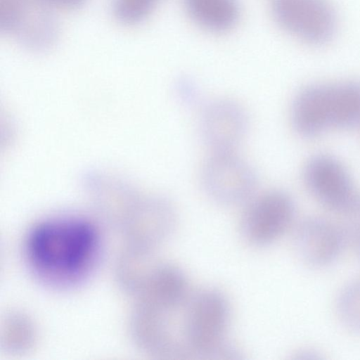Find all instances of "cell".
<instances>
[{"mask_svg":"<svg viewBox=\"0 0 360 360\" xmlns=\"http://www.w3.org/2000/svg\"><path fill=\"white\" fill-rule=\"evenodd\" d=\"M25 248L28 264L41 279L68 286L83 279L93 269L100 236L95 225L86 219H52L32 228Z\"/></svg>","mask_w":360,"mask_h":360,"instance_id":"1","label":"cell"},{"mask_svg":"<svg viewBox=\"0 0 360 360\" xmlns=\"http://www.w3.org/2000/svg\"><path fill=\"white\" fill-rule=\"evenodd\" d=\"M290 115L294 129L304 137L354 127L360 123V82L309 85L295 96Z\"/></svg>","mask_w":360,"mask_h":360,"instance_id":"2","label":"cell"},{"mask_svg":"<svg viewBox=\"0 0 360 360\" xmlns=\"http://www.w3.org/2000/svg\"><path fill=\"white\" fill-rule=\"evenodd\" d=\"M230 306L219 290L205 288L192 292L182 309L180 333L186 354L202 357L229 354L226 338Z\"/></svg>","mask_w":360,"mask_h":360,"instance_id":"3","label":"cell"},{"mask_svg":"<svg viewBox=\"0 0 360 360\" xmlns=\"http://www.w3.org/2000/svg\"><path fill=\"white\" fill-rule=\"evenodd\" d=\"M295 205L291 196L281 190H272L254 197L245 203L239 231L243 240L253 247L273 244L293 224Z\"/></svg>","mask_w":360,"mask_h":360,"instance_id":"4","label":"cell"},{"mask_svg":"<svg viewBox=\"0 0 360 360\" xmlns=\"http://www.w3.org/2000/svg\"><path fill=\"white\" fill-rule=\"evenodd\" d=\"M200 181L206 195L224 206L245 204L257 185L253 167L234 151L212 152L202 167Z\"/></svg>","mask_w":360,"mask_h":360,"instance_id":"5","label":"cell"},{"mask_svg":"<svg viewBox=\"0 0 360 360\" xmlns=\"http://www.w3.org/2000/svg\"><path fill=\"white\" fill-rule=\"evenodd\" d=\"M0 30L32 51L51 48L59 33L53 9L41 0H0Z\"/></svg>","mask_w":360,"mask_h":360,"instance_id":"6","label":"cell"},{"mask_svg":"<svg viewBox=\"0 0 360 360\" xmlns=\"http://www.w3.org/2000/svg\"><path fill=\"white\" fill-rule=\"evenodd\" d=\"M271 11L281 27L307 44H324L335 34L336 14L328 0H272Z\"/></svg>","mask_w":360,"mask_h":360,"instance_id":"7","label":"cell"},{"mask_svg":"<svg viewBox=\"0 0 360 360\" xmlns=\"http://www.w3.org/2000/svg\"><path fill=\"white\" fill-rule=\"evenodd\" d=\"M306 186L327 207L348 214L360 201V195L343 165L335 158L320 154L307 162L303 174Z\"/></svg>","mask_w":360,"mask_h":360,"instance_id":"8","label":"cell"},{"mask_svg":"<svg viewBox=\"0 0 360 360\" xmlns=\"http://www.w3.org/2000/svg\"><path fill=\"white\" fill-rule=\"evenodd\" d=\"M248 127L246 111L232 99H215L202 110L200 133L212 152L234 151L245 138Z\"/></svg>","mask_w":360,"mask_h":360,"instance_id":"9","label":"cell"},{"mask_svg":"<svg viewBox=\"0 0 360 360\" xmlns=\"http://www.w3.org/2000/svg\"><path fill=\"white\" fill-rule=\"evenodd\" d=\"M294 248L300 259L316 267L327 266L338 257L343 236L338 227L322 218H309L296 228Z\"/></svg>","mask_w":360,"mask_h":360,"instance_id":"10","label":"cell"},{"mask_svg":"<svg viewBox=\"0 0 360 360\" xmlns=\"http://www.w3.org/2000/svg\"><path fill=\"white\" fill-rule=\"evenodd\" d=\"M184 6L196 23L213 32L231 28L239 17L237 0H184Z\"/></svg>","mask_w":360,"mask_h":360,"instance_id":"11","label":"cell"},{"mask_svg":"<svg viewBox=\"0 0 360 360\" xmlns=\"http://www.w3.org/2000/svg\"><path fill=\"white\" fill-rule=\"evenodd\" d=\"M36 339V328L29 317L18 311L6 314L0 335L4 351L13 354L24 353L33 347Z\"/></svg>","mask_w":360,"mask_h":360,"instance_id":"12","label":"cell"},{"mask_svg":"<svg viewBox=\"0 0 360 360\" xmlns=\"http://www.w3.org/2000/svg\"><path fill=\"white\" fill-rule=\"evenodd\" d=\"M338 311L343 323L360 333V279L349 283L340 293Z\"/></svg>","mask_w":360,"mask_h":360,"instance_id":"13","label":"cell"},{"mask_svg":"<svg viewBox=\"0 0 360 360\" xmlns=\"http://www.w3.org/2000/svg\"><path fill=\"white\" fill-rule=\"evenodd\" d=\"M160 0H112L115 18L124 25H136L146 19Z\"/></svg>","mask_w":360,"mask_h":360,"instance_id":"14","label":"cell"},{"mask_svg":"<svg viewBox=\"0 0 360 360\" xmlns=\"http://www.w3.org/2000/svg\"><path fill=\"white\" fill-rule=\"evenodd\" d=\"M42 2L54 8L73 10L82 6L86 0H41Z\"/></svg>","mask_w":360,"mask_h":360,"instance_id":"15","label":"cell"},{"mask_svg":"<svg viewBox=\"0 0 360 360\" xmlns=\"http://www.w3.org/2000/svg\"><path fill=\"white\" fill-rule=\"evenodd\" d=\"M347 215H349L351 219L352 232L354 236L360 231V202Z\"/></svg>","mask_w":360,"mask_h":360,"instance_id":"16","label":"cell"},{"mask_svg":"<svg viewBox=\"0 0 360 360\" xmlns=\"http://www.w3.org/2000/svg\"><path fill=\"white\" fill-rule=\"evenodd\" d=\"M179 93L184 99L191 101L193 99V96L195 97V90L194 89L193 84L191 82H188V81L184 80L181 82L179 86Z\"/></svg>","mask_w":360,"mask_h":360,"instance_id":"17","label":"cell"},{"mask_svg":"<svg viewBox=\"0 0 360 360\" xmlns=\"http://www.w3.org/2000/svg\"><path fill=\"white\" fill-rule=\"evenodd\" d=\"M354 239L356 241V245L358 250V254L360 257V231L358 232L354 236Z\"/></svg>","mask_w":360,"mask_h":360,"instance_id":"18","label":"cell"}]
</instances>
